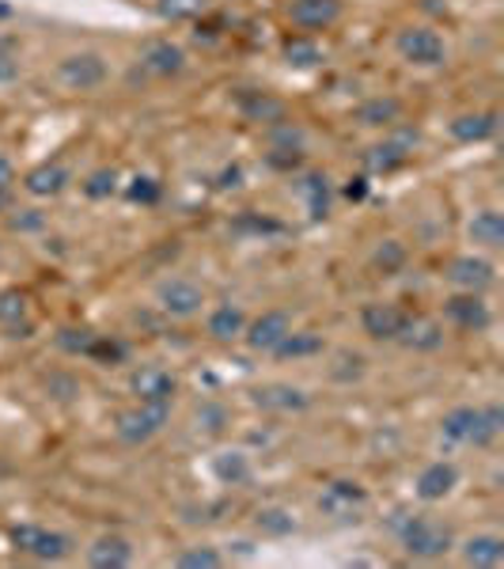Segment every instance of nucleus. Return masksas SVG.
I'll use <instances>...</instances> for the list:
<instances>
[{"instance_id":"obj_15","label":"nucleus","mask_w":504,"mask_h":569,"mask_svg":"<svg viewBox=\"0 0 504 569\" xmlns=\"http://www.w3.org/2000/svg\"><path fill=\"white\" fill-rule=\"evenodd\" d=\"M292 327H296V323H292V311L270 308V311H262V316L246 319V330H243L240 342H246V350H251V353H273V350H278V342L289 335Z\"/></svg>"},{"instance_id":"obj_11","label":"nucleus","mask_w":504,"mask_h":569,"mask_svg":"<svg viewBox=\"0 0 504 569\" xmlns=\"http://www.w3.org/2000/svg\"><path fill=\"white\" fill-rule=\"evenodd\" d=\"M406 323H410V311L395 305V300H369V305L361 308V330L372 338V342L399 346Z\"/></svg>"},{"instance_id":"obj_18","label":"nucleus","mask_w":504,"mask_h":569,"mask_svg":"<svg viewBox=\"0 0 504 569\" xmlns=\"http://www.w3.org/2000/svg\"><path fill=\"white\" fill-rule=\"evenodd\" d=\"M235 110H240V118L243 122H251V126H278V122H285L289 118V107H285V99H278L273 91H262V88H243V91H235Z\"/></svg>"},{"instance_id":"obj_9","label":"nucleus","mask_w":504,"mask_h":569,"mask_svg":"<svg viewBox=\"0 0 504 569\" xmlns=\"http://www.w3.org/2000/svg\"><path fill=\"white\" fill-rule=\"evenodd\" d=\"M190 69V53L187 46L171 42V39H149L137 53V72L144 80H179Z\"/></svg>"},{"instance_id":"obj_35","label":"nucleus","mask_w":504,"mask_h":569,"mask_svg":"<svg viewBox=\"0 0 504 569\" xmlns=\"http://www.w3.org/2000/svg\"><path fill=\"white\" fill-rule=\"evenodd\" d=\"M228 426H232V410L224 407L220 399H201L198 410H194V429L205 437H220L228 433Z\"/></svg>"},{"instance_id":"obj_26","label":"nucleus","mask_w":504,"mask_h":569,"mask_svg":"<svg viewBox=\"0 0 504 569\" xmlns=\"http://www.w3.org/2000/svg\"><path fill=\"white\" fill-rule=\"evenodd\" d=\"M353 122L361 126V130H383V133H387L391 126L402 122V99H395V96L364 99L361 107H353Z\"/></svg>"},{"instance_id":"obj_33","label":"nucleus","mask_w":504,"mask_h":569,"mask_svg":"<svg viewBox=\"0 0 504 569\" xmlns=\"http://www.w3.org/2000/svg\"><path fill=\"white\" fill-rule=\"evenodd\" d=\"M213 475L224 486H243V482H251L254 463H251V456H246L243 448H224V452L213 456Z\"/></svg>"},{"instance_id":"obj_16","label":"nucleus","mask_w":504,"mask_h":569,"mask_svg":"<svg viewBox=\"0 0 504 569\" xmlns=\"http://www.w3.org/2000/svg\"><path fill=\"white\" fill-rule=\"evenodd\" d=\"M251 407L262 410V415H304L311 407V395L296 383L273 380V383H259L251 391Z\"/></svg>"},{"instance_id":"obj_43","label":"nucleus","mask_w":504,"mask_h":569,"mask_svg":"<svg viewBox=\"0 0 504 569\" xmlns=\"http://www.w3.org/2000/svg\"><path fill=\"white\" fill-rule=\"evenodd\" d=\"M91 342H95V330H88V327H65L58 335V346L72 357H88Z\"/></svg>"},{"instance_id":"obj_3","label":"nucleus","mask_w":504,"mask_h":569,"mask_svg":"<svg viewBox=\"0 0 504 569\" xmlns=\"http://www.w3.org/2000/svg\"><path fill=\"white\" fill-rule=\"evenodd\" d=\"M53 80L72 96H91L110 84V61L99 50H72L53 66Z\"/></svg>"},{"instance_id":"obj_7","label":"nucleus","mask_w":504,"mask_h":569,"mask_svg":"<svg viewBox=\"0 0 504 569\" xmlns=\"http://www.w3.org/2000/svg\"><path fill=\"white\" fill-rule=\"evenodd\" d=\"M209 297L205 289L194 278H182V273H171L155 284V308H160L163 319H175V323H190L205 311Z\"/></svg>"},{"instance_id":"obj_44","label":"nucleus","mask_w":504,"mask_h":569,"mask_svg":"<svg viewBox=\"0 0 504 569\" xmlns=\"http://www.w3.org/2000/svg\"><path fill=\"white\" fill-rule=\"evenodd\" d=\"M8 224H12V232H42V228L50 224V217H46L42 209H16V213L8 217Z\"/></svg>"},{"instance_id":"obj_13","label":"nucleus","mask_w":504,"mask_h":569,"mask_svg":"<svg viewBox=\"0 0 504 569\" xmlns=\"http://www.w3.org/2000/svg\"><path fill=\"white\" fill-rule=\"evenodd\" d=\"M345 12V0H289L285 20L300 34H323L330 31Z\"/></svg>"},{"instance_id":"obj_4","label":"nucleus","mask_w":504,"mask_h":569,"mask_svg":"<svg viewBox=\"0 0 504 569\" xmlns=\"http://www.w3.org/2000/svg\"><path fill=\"white\" fill-rule=\"evenodd\" d=\"M168 421H171V407H163V402H133V407L118 410L114 440L125 448H144L168 429Z\"/></svg>"},{"instance_id":"obj_30","label":"nucleus","mask_w":504,"mask_h":569,"mask_svg":"<svg viewBox=\"0 0 504 569\" xmlns=\"http://www.w3.org/2000/svg\"><path fill=\"white\" fill-rule=\"evenodd\" d=\"M323 350H326V338L319 335V330H296V327H292L270 357H278V361H311V357H319Z\"/></svg>"},{"instance_id":"obj_47","label":"nucleus","mask_w":504,"mask_h":569,"mask_svg":"<svg viewBox=\"0 0 504 569\" xmlns=\"http://www.w3.org/2000/svg\"><path fill=\"white\" fill-rule=\"evenodd\" d=\"M16 187H20V171H16L12 156L0 152V194L12 198V190H16Z\"/></svg>"},{"instance_id":"obj_22","label":"nucleus","mask_w":504,"mask_h":569,"mask_svg":"<svg viewBox=\"0 0 504 569\" xmlns=\"http://www.w3.org/2000/svg\"><path fill=\"white\" fill-rule=\"evenodd\" d=\"M72 168L65 160H46V163H39V168H31L23 176V190L31 198H39V201H46V198H58V194H65V190L72 187Z\"/></svg>"},{"instance_id":"obj_46","label":"nucleus","mask_w":504,"mask_h":569,"mask_svg":"<svg viewBox=\"0 0 504 569\" xmlns=\"http://www.w3.org/2000/svg\"><path fill=\"white\" fill-rule=\"evenodd\" d=\"M265 163H270L273 171H296L300 163H304V152L300 149H270L265 152Z\"/></svg>"},{"instance_id":"obj_49","label":"nucleus","mask_w":504,"mask_h":569,"mask_svg":"<svg viewBox=\"0 0 504 569\" xmlns=\"http://www.w3.org/2000/svg\"><path fill=\"white\" fill-rule=\"evenodd\" d=\"M369 190H372V182L364 179V176H356V179L345 182V187H342V194L350 198V201H364V198H369Z\"/></svg>"},{"instance_id":"obj_19","label":"nucleus","mask_w":504,"mask_h":569,"mask_svg":"<svg viewBox=\"0 0 504 569\" xmlns=\"http://www.w3.org/2000/svg\"><path fill=\"white\" fill-rule=\"evenodd\" d=\"M133 558L137 550L130 543V536H122V531H103V536H95L84 547V562L91 569H125L133 566Z\"/></svg>"},{"instance_id":"obj_50","label":"nucleus","mask_w":504,"mask_h":569,"mask_svg":"<svg viewBox=\"0 0 504 569\" xmlns=\"http://www.w3.org/2000/svg\"><path fill=\"white\" fill-rule=\"evenodd\" d=\"M8 201H12V198H4V194H0V213H4V209H8Z\"/></svg>"},{"instance_id":"obj_12","label":"nucleus","mask_w":504,"mask_h":569,"mask_svg":"<svg viewBox=\"0 0 504 569\" xmlns=\"http://www.w3.org/2000/svg\"><path fill=\"white\" fill-rule=\"evenodd\" d=\"M444 323L463 330V335H482L493 323V308L485 292H455L444 300Z\"/></svg>"},{"instance_id":"obj_6","label":"nucleus","mask_w":504,"mask_h":569,"mask_svg":"<svg viewBox=\"0 0 504 569\" xmlns=\"http://www.w3.org/2000/svg\"><path fill=\"white\" fill-rule=\"evenodd\" d=\"M417 141H421L417 126L399 122V126H391V130L383 133V141L369 144L361 160H364V168H369L372 176H391V171L406 168L410 156H414V149H417Z\"/></svg>"},{"instance_id":"obj_25","label":"nucleus","mask_w":504,"mask_h":569,"mask_svg":"<svg viewBox=\"0 0 504 569\" xmlns=\"http://www.w3.org/2000/svg\"><path fill=\"white\" fill-rule=\"evenodd\" d=\"M243 330H246V311H243V305H232V300H224V305L209 308V316H205V335L213 338L216 346L240 342Z\"/></svg>"},{"instance_id":"obj_23","label":"nucleus","mask_w":504,"mask_h":569,"mask_svg":"<svg viewBox=\"0 0 504 569\" xmlns=\"http://www.w3.org/2000/svg\"><path fill=\"white\" fill-rule=\"evenodd\" d=\"M497 130H501L497 110H466V114H455L452 122H447V133L460 144H482V141H490V137H497Z\"/></svg>"},{"instance_id":"obj_39","label":"nucleus","mask_w":504,"mask_h":569,"mask_svg":"<svg viewBox=\"0 0 504 569\" xmlns=\"http://www.w3.org/2000/svg\"><path fill=\"white\" fill-rule=\"evenodd\" d=\"M364 372H369V361L353 350H342L334 357V365H330V380H337V383H353V380H361Z\"/></svg>"},{"instance_id":"obj_8","label":"nucleus","mask_w":504,"mask_h":569,"mask_svg":"<svg viewBox=\"0 0 504 569\" xmlns=\"http://www.w3.org/2000/svg\"><path fill=\"white\" fill-rule=\"evenodd\" d=\"M12 543L20 555L34 558V562H65V558L77 550V539L69 531H58V528H42V525H16L12 531Z\"/></svg>"},{"instance_id":"obj_28","label":"nucleus","mask_w":504,"mask_h":569,"mask_svg":"<svg viewBox=\"0 0 504 569\" xmlns=\"http://www.w3.org/2000/svg\"><path fill=\"white\" fill-rule=\"evenodd\" d=\"M281 61H285L289 69L296 72H308V69H319L326 61V50L319 46L315 34H289L285 42H281Z\"/></svg>"},{"instance_id":"obj_38","label":"nucleus","mask_w":504,"mask_h":569,"mask_svg":"<svg viewBox=\"0 0 504 569\" xmlns=\"http://www.w3.org/2000/svg\"><path fill=\"white\" fill-rule=\"evenodd\" d=\"M80 190H84V198H91V201H107L122 190V176H118L114 168H99L80 182Z\"/></svg>"},{"instance_id":"obj_36","label":"nucleus","mask_w":504,"mask_h":569,"mask_svg":"<svg viewBox=\"0 0 504 569\" xmlns=\"http://www.w3.org/2000/svg\"><path fill=\"white\" fill-rule=\"evenodd\" d=\"M406 262H410L406 243H399V240L375 243V251H372V270L375 273H383V278H399V273L406 270Z\"/></svg>"},{"instance_id":"obj_21","label":"nucleus","mask_w":504,"mask_h":569,"mask_svg":"<svg viewBox=\"0 0 504 569\" xmlns=\"http://www.w3.org/2000/svg\"><path fill=\"white\" fill-rule=\"evenodd\" d=\"M399 346H402V350H410V353H440L447 346L444 319L414 316V311H410V323H406V330H402Z\"/></svg>"},{"instance_id":"obj_1","label":"nucleus","mask_w":504,"mask_h":569,"mask_svg":"<svg viewBox=\"0 0 504 569\" xmlns=\"http://www.w3.org/2000/svg\"><path fill=\"white\" fill-rule=\"evenodd\" d=\"M391 531H395L399 547L406 550V558L414 562H440V558L452 555L455 547V536L444 520L429 517V512H410V509H399L391 517Z\"/></svg>"},{"instance_id":"obj_37","label":"nucleus","mask_w":504,"mask_h":569,"mask_svg":"<svg viewBox=\"0 0 504 569\" xmlns=\"http://www.w3.org/2000/svg\"><path fill=\"white\" fill-rule=\"evenodd\" d=\"M171 566H179V569H220L224 566V555L209 543H190L171 558Z\"/></svg>"},{"instance_id":"obj_14","label":"nucleus","mask_w":504,"mask_h":569,"mask_svg":"<svg viewBox=\"0 0 504 569\" xmlns=\"http://www.w3.org/2000/svg\"><path fill=\"white\" fill-rule=\"evenodd\" d=\"M364 505H369V490L356 479H334L319 493V512L334 520H356L364 512Z\"/></svg>"},{"instance_id":"obj_17","label":"nucleus","mask_w":504,"mask_h":569,"mask_svg":"<svg viewBox=\"0 0 504 569\" xmlns=\"http://www.w3.org/2000/svg\"><path fill=\"white\" fill-rule=\"evenodd\" d=\"M130 395L137 402H163V407H171L179 395V380L163 365H137L130 372Z\"/></svg>"},{"instance_id":"obj_45","label":"nucleus","mask_w":504,"mask_h":569,"mask_svg":"<svg viewBox=\"0 0 504 569\" xmlns=\"http://www.w3.org/2000/svg\"><path fill=\"white\" fill-rule=\"evenodd\" d=\"M235 228H240V232H254V236H281L285 232V224H281V220H270V217H254V213H243L240 220H235Z\"/></svg>"},{"instance_id":"obj_48","label":"nucleus","mask_w":504,"mask_h":569,"mask_svg":"<svg viewBox=\"0 0 504 569\" xmlns=\"http://www.w3.org/2000/svg\"><path fill=\"white\" fill-rule=\"evenodd\" d=\"M46 391H50V395H53V391H61L58 399H61V402H69L72 395H80V383L72 380V376L58 372V376H50V380H46Z\"/></svg>"},{"instance_id":"obj_10","label":"nucleus","mask_w":504,"mask_h":569,"mask_svg":"<svg viewBox=\"0 0 504 569\" xmlns=\"http://www.w3.org/2000/svg\"><path fill=\"white\" fill-rule=\"evenodd\" d=\"M444 281L452 284L455 292H490L497 284V266L493 259H485L478 251H466L447 259L444 266Z\"/></svg>"},{"instance_id":"obj_34","label":"nucleus","mask_w":504,"mask_h":569,"mask_svg":"<svg viewBox=\"0 0 504 569\" xmlns=\"http://www.w3.org/2000/svg\"><path fill=\"white\" fill-rule=\"evenodd\" d=\"M155 16L168 23H194V20H205L213 0H155Z\"/></svg>"},{"instance_id":"obj_32","label":"nucleus","mask_w":504,"mask_h":569,"mask_svg":"<svg viewBox=\"0 0 504 569\" xmlns=\"http://www.w3.org/2000/svg\"><path fill=\"white\" fill-rule=\"evenodd\" d=\"M300 520L296 512L285 509V505H262L259 512H254V531H259L262 539H289L296 536Z\"/></svg>"},{"instance_id":"obj_42","label":"nucleus","mask_w":504,"mask_h":569,"mask_svg":"<svg viewBox=\"0 0 504 569\" xmlns=\"http://www.w3.org/2000/svg\"><path fill=\"white\" fill-rule=\"evenodd\" d=\"M23 72V58H20V46L12 39H0V88L4 84H16Z\"/></svg>"},{"instance_id":"obj_5","label":"nucleus","mask_w":504,"mask_h":569,"mask_svg":"<svg viewBox=\"0 0 504 569\" xmlns=\"http://www.w3.org/2000/svg\"><path fill=\"white\" fill-rule=\"evenodd\" d=\"M395 53L406 66L414 69H444L447 58H452V50H447V39L436 31V27L429 23H410L402 27L395 34Z\"/></svg>"},{"instance_id":"obj_29","label":"nucleus","mask_w":504,"mask_h":569,"mask_svg":"<svg viewBox=\"0 0 504 569\" xmlns=\"http://www.w3.org/2000/svg\"><path fill=\"white\" fill-rule=\"evenodd\" d=\"M466 236H471L474 247H482V251H501L504 247V217L501 209H478L471 220H466Z\"/></svg>"},{"instance_id":"obj_24","label":"nucleus","mask_w":504,"mask_h":569,"mask_svg":"<svg viewBox=\"0 0 504 569\" xmlns=\"http://www.w3.org/2000/svg\"><path fill=\"white\" fill-rule=\"evenodd\" d=\"M460 562L471 569H497L504 566V536L497 531H474L460 543Z\"/></svg>"},{"instance_id":"obj_40","label":"nucleus","mask_w":504,"mask_h":569,"mask_svg":"<svg viewBox=\"0 0 504 569\" xmlns=\"http://www.w3.org/2000/svg\"><path fill=\"white\" fill-rule=\"evenodd\" d=\"M88 357H91V361H103V365H122L125 357H130V346H125L122 338H114V335H95Z\"/></svg>"},{"instance_id":"obj_20","label":"nucleus","mask_w":504,"mask_h":569,"mask_svg":"<svg viewBox=\"0 0 504 569\" xmlns=\"http://www.w3.org/2000/svg\"><path fill=\"white\" fill-rule=\"evenodd\" d=\"M455 486H460V467H455L452 460H433V463H425V467L417 471L414 493H417V498L425 501V505H436V501L452 498Z\"/></svg>"},{"instance_id":"obj_51","label":"nucleus","mask_w":504,"mask_h":569,"mask_svg":"<svg viewBox=\"0 0 504 569\" xmlns=\"http://www.w3.org/2000/svg\"><path fill=\"white\" fill-rule=\"evenodd\" d=\"M0 262H4V247H0Z\"/></svg>"},{"instance_id":"obj_27","label":"nucleus","mask_w":504,"mask_h":569,"mask_svg":"<svg viewBox=\"0 0 504 569\" xmlns=\"http://www.w3.org/2000/svg\"><path fill=\"white\" fill-rule=\"evenodd\" d=\"M296 194L304 198L311 220H326L330 217V201H334V182L326 171H304L296 176Z\"/></svg>"},{"instance_id":"obj_41","label":"nucleus","mask_w":504,"mask_h":569,"mask_svg":"<svg viewBox=\"0 0 504 569\" xmlns=\"http://www.w3.org/2000/svg\"><path fill=\"white\" fill-rule=\"evenodd\" d=\"M125 198L137 201V206H155L163 198V182L155 176H133L125 182Z\"/></svg>"},{"instance_id":"obj_31","label":"nucleus","mask_w":504,"mask_h":569,"mask_svg":"<svg viewBox=\"0 0 504 569\" xmlns=\"http://www.w3.org/2000/svg\"><path fill=\"white\" fill-rule=\"evenodd\" d=\"M0 327L4 330H12V335H20L23 330V338L31 335V297L20 289H0Z\"/></svg>"},{"instance_id":"obj_2","label":"nucleus","mask_w":504,"mask_h":569,"mask_svg":"<svg viewBox=\"0 0 504 569\" xmlns=\"http://www.w3.org/2000/svg\"><path fill=\"white\" fill-rule=\"evenodd\" d=\"M504 433V410L501 402H463V407H452L444 418H440V437L447 445H463V448H493Z\"/></svg>"}]
</instances>
